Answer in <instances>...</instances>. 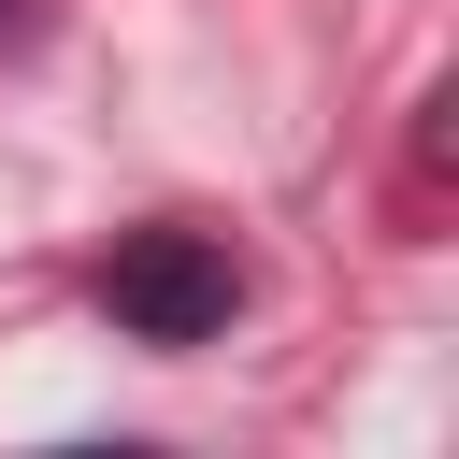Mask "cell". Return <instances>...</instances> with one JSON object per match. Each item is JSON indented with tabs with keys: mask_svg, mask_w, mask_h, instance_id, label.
<instances>
[{
	"mask_svg": "<svg viewBox=\"0 0 459 459\" xmlns=\"http://www.w3.org/2000/svg\"><path fill=\"white\" fill-rule=\"evenodd\" d=\"M100 301H115L129 344H215L230 301H244V273H230V244H201V230H129V244L100 258Z\"/></svg>",
	"mask_w": 459,
	"mask_h": 459,
	"instance_id": "1",
	"label": "cell"
},
{
	"mask_svg": "<svg viewBox=\"0 0 459 459\" xmlns=\"http://www.w3.org/2000/svg\"><path fill=\"white\" fill-rule=\"evenodd\" d=\"M29 14H43V0H0V43H29Z\"/></svg>",
	"mask_w": 459,
	"mask_h": 459,
	"instance_id": "2",
	"label": "cell"
}]
</instances>
